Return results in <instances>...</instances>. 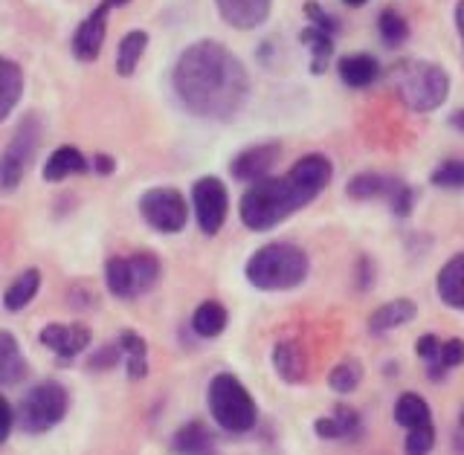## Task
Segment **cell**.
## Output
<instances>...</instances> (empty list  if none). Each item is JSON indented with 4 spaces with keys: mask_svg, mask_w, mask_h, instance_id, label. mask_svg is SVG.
Instances as JSON below:
<instances>
[{
    "mask_svg": "<svg viewBox=\"0 0 464 455\" xmlns=\"http://www.w3.org/2000/svg\"><path fill=\"white\" fill-rule=\"evenodd\" d=\"M171 87L180 105L198 120L229 122L246 105L250 76L229 47L203 38L180 53L171 70Z\"/></svg>",
    "mask_w": 464,
    "mask_h": 455,
    "instance_id": "obj_1",
    "label": "cell"
},
{
    "mask_svg": "<svg viewBox=\"0 0 464 455\" xmlns=\"http://www.w3.org/2000/svg\"><path fill=\"white\" fill-rule=\"evenodd\" d=\"M334 178V166L325 154H304L282 178L253 183L241 198V224L253 232H267L285 224L290 215L308 207L325 192Z\"/></svg>",
    "mask_w": 464,
    "mask_h": 455,
    "instance_id": "obj_2",
    "label": "cell"
},
{
    "mask_svg": "<svg viewBox=\"0 0 464 455\" xmlns=\"http://www.w3.org/2000/svg\"><path fill=\"white\" fill-rule=\"evenodd\" d=\"M246 282L258 290H294L311 273V258L296 244H265L246 261Z\"/></svg>",
    "mask_w": 464,
    "mask_h": 455,
    "instance_id": "obj_3",
    "label": "cell"
},
{
    "mask_svg": "<svg viewBox=\"0 0 464 455\" xmlns=\"http://www.w3.org/2000/svg\"><path fill=\"white\" fill-rule=\"evenodd\" d=\"M392 87L398 99L415 113L439 111L450 96V76L441 64L420 62V58H406L389 70Z\"/></svg>",
    "mask_w": 464,
    "mask_h": 455,
    "instance_id": "obj_4",
    "label": "cell"
},
{
    "mask_svg": "<svg viewBox=\"0 0 464 455\" xmlns=\"http://www.w3.org/2000/svg\"><path fill=\"white\" fill-rule=\"evenodd\" d=\"M207 401H209V412L221 430L241 435L256 427L258 421L256 401L236 374H215L209 380Z\"/></svg>",
    "mask_w": 464,
    "mask_h": 455,
    "instance_id": "obj_5",
    "label": "cell"
},
{
    "mask_svg": "<svg viewBox=\"0 0 464 455\" xmlns=\"http://www.w3.org/2000/svg\"><path fill=\"white\" fill-rule=\"evenodd\" d=\"M160 276H163V267L154 253H134L125 258L113 256L105 264V282L116 299H137L154 290Z\"/></svg>",
    "mask_w": 464,
    "mask_h": 455,
    "instance_id": "obj_6",
    "label": "cell"
},
{
    "mask_svg": "<svg viewBox=\"0 0 464 455\" xmlns=\"http://www.w3.org/2000/svg\"><path fill=\"white\" fill-rule=\"evenodd\" d=\"M70 406V394L62 383L47 380V383H38L35 389H29L24 394V401L18 406V423L24 432L41 435L53 430L55 423H62Z\"/></svg>",
    "mask_w": 464,
    "mask_h": 455,
    "instance_id": "obj_7",
    "label": "cell"
},
{
    "mask_svg": "<svg viewBox=\"0 0 464 455\" xmlns=\"http://www.w3.org/2000/svg\"><path fill=\"white\" fill-rule=\"evenodd\" d=\"M38 145H41V120L38 113H29L21 120L18 131H14L4 154H0V195L14 192L21 186L26 169L35 160Z\"/></svg>",
    "mask_w": 464,
    "mask_h": 455,
    "instance_id": "obj_8",
    "label": "cell"
},
{
    "mask_svg": "<svg viewBox=\"0 0 464 455\" xmlns=\"http://www.w3.org/2000/svg\"><path fill=\"white\" fill-rule=\"evenodd\" d=\"M140 215L151 229L163 235H174L188 221V203L178 189L160 186V189H149V192L140 198Z\"/></svg>",
    "mask_w": 464,
    "mask_h": 455,
    "instance_id": "obj_9",
    "label": "cell"
},
{
    "mask_svg": "<svg viewBox=\"0 0 464 455\" xmlns=\"http://www.w3.org/2000/svg\"><path fill=\"white\" fill-rule=\"evenodd\" d=\"M192 207H195V221L200 232L212 238V235H218L227 224V212H229L227 186L218 178H200L192 186Z\"/></svg>",
    "mask_w": 464,
    "mask_h": 455,
    "instance_id": "obj_10",
    "label": "cell"
},
{
    "mask_svg": "<svg viewBox=\"0 0 464 455\" xmlns=\"http://www.w3.org/2000/svg\"><path fill=\"white\" fill-rule=\"evenodd\" d=\"M111 4L102 0V4L87 15V18L79 24V29L72 33V55L79 62H96L102 47H105V35H108V15H111Z\"/></svg>",
    "mask_w": 464,
    "mask_h": 455,
    "instance_id": "obj_11",
    "label": "cell"
},
{
    "mask_svg": "<svg viewBox=\"0 0 464 455\" xmlns=\"http://www.w3.org/2000/svg\"><path fill=\"white\" fill-rule=\"evenodd\" d=\"M282 157V145L279 142H258V145H250V149H244L236 160L229 163V171L236 180H244V183H258L270 178V169L279 163Z\"/></svg>",
    "mask_w": 464,
    "mask_h": 455,
    "instance_id": "obj_12",
    "label": "cell"
},
{
    "mask_svg": "<svg viewBox=\"0 0 464 455\" xmlns=\"http://www.w3.org/2000/svg\"><path fill=\"white\" fill-rule=\"evenodd\" d=\"M41 345H47L62 360H72L91 345V328L79 325V322H72V325H47L41 328Z\"/></svg>",
    "mask_w": 464,
    "mask_h": 455,
    "instance_id": "obj_13",
    "label": "cell"
},
{
    "mask_svg": "<svg viewBox=\"0 0 464 455\" xmlns=\"http://www.w3.org/2000/svg\"><path fill=\"white\" fill-rule=\"evenodd\" d=\"M218 15L232 26V29H256L270 18L273 0H215Z\"/></svg>",
    "mask_w": 464,
    "mask_h": 455,
    "instance_id": "obj_14",
    "label": "cell"
},
{
    "mask_svg": "<svg viewBox=\"0 0 464 455\" xmlns=\"http://www.w3.org/2000/svg\"><path fill=\"white\" fill-rule=\"evenodd\" d=\"M337 73L348 87L366 91V87H372L377 79H381L383 70H381V62L369 53H348L337 62Z\"/></svg>",
    "mask_w": 464,
    "mask_h": 455,
    "instance_id": "obj_15",
    "label": "cell"
},
{
    "mask_svg": "<svg viewBox=\"0 0 464 455\" xmlns=\"http://www.w3.org/2000/svg\"><path fill=\"white\" fill-rule=\"evenodd\" d=\"M398 189H401L398 178H389V174H377V171H360L348 180L345 195L352 200H377V198L392 200Z\"/></svg>",
    "mask_w": 464,
    "mask_h": 455,
    "instance_id": "obj_16",
    "label": "cell"
},
{
    "mask_svg": "<svg viewBox=\"0 0 464 455\" xmlns=\"http://www.w3.org/2000/svg\"><path fill=\"white\" fill-rule=\"evenodd\" d=\"M435 290L447 307H456V311H464V253L453 256L444 267L439 270V278H435Z\"/></svg>",
    "mask_w": 464,
    "mask_h": 455,
    "instance_id": "obj_17",
    "label": "cell"
},
{
    "mask_svg": "<svg viewBox=\"0 0 464 455\" xmlns=\"http://www.w3.org/2000/svg\"><path fill=\"white\" fill-rule=\"evenodd\" d=\"M418 314V305L412 299H392L386 305H381L377 311L369 316V331L377 336V334H386V331H395L406 322H412Z\"/></svg>",
    "mask_w": 464,
    "mask_h": 455,
    "instance_id": "obj_18",
    "label": "cell"
},
{
    "mask_svg": "<svg viewBox=\"0 0 464 455\" xmlns=\"http://www.w3.org/2000/svg\"><path fill=\"white\" fill-rule=\"evenodd\" d=\"M87 171V160L79 149H72V145H62V149H55L47 163H44V180L47 183H62L72 174H84Z\"/></svg>",
    "mask_w": 464,
    "mask_h": 455,
    "instance_id": "obj_19",
    "label": "cell"
},
{
    "mask_svg": "<svg viewBox=\"0 0 464 455\" xmlns=\"http://www.w3.org/2000/svg\"><path fill=\"white\" fill-rule=\"evenodd\" d=\"M24 96V70L12 58L0 55V122L18 108Z\"/></svg>",
    "mask_w": 464,
    "mask_h": 455,
    "instance_id": "obj_20",
    "label": "cell"
},
{
    "mask_svg": "<svg viewBox=\"0 0 464 455\" xmlns=\"http://www.w3.org/2000/svg\"><path fill=\"white\" fill-rule=\"evenodd\" d=\"M273 365L287 383H302L304 374H308V357H304L299 343H290V340L273 348Z\"/></svg>",
    "mask_w": 464,
    "mask_h": 455,
    "instance_id": "obj_21",
    "label": "cell"
},
{
    "mask_svg": "<svg viewBox=\"0 0 464 455\" xmlns=\"http://www.w3.org/2000/svg\"><path fill=\"white\" fill-rule=\"evenodd\" d=\"M26 374V360L21 354V345L12 334L0 331V386L21 383Z\"/></svg>",
    "mask_w": 464,
    "mask_h": 455,
    "instance_id": "obj_22",
    "label": "cell"
},
{
    "mask_svg": "<svg viewBox=\"0 0 464 455\" xmlns=\"http://www.w3.org/2000/svg\"><path fill=\"white\" fill-rule=\"evenodd\" d=\"M227 322H229V314H227V307L221 302H200L195 307V314H192V328L198 336H203V340H215V336H221L224 328H227Z\"/></svg>",
    "mask_w": 464,
    "mask_h": 455,
    "instance_id": "obj_23",
    "label": "cell"
},
{
    "mask_svg": "<svg viewBox=\"0 0 464 455\" xmlns=\"http://www.w3.org/2000/svg\"><path fill=\"white\" fill-rule=\"evenodd\" d=\"M116 345H120L122 357H125V369H128L130 380H142L145 374H149V345H145V340L140 334L122 331Z\"/></svg>",
    "mask_w": 464,
    "mask_h": 455,
    "instance_id": "obj_24",
    "label": "cell"
},
{
    "mask_svg": "<svg viewBox=\"0 0 464 455\" xmlns=\"http://www.w3.org/2000/svg\"><path fill=\"white\" fill-rule=\"evenodd\" d=\"M38 290H41V273L35 267H29V270H24L6 287V293H4V307H6V311H12V314H18V311H24V307L38 296Z\"/></svg>",
    "mask_w": 464,
    "mask_h": 455,
    "instance_id": "obj_25",
    "label": "cell"
},
{
    "mask_svg": "<svg viewBox=\"0 0 464 455\" xmlns=\"http://www.w3.org/2000/svg\"><path fill=\"white\" fill-rule=\"evenodd\" d=\"M145 47H149V33H145V29H130L120 41V47H116V73H120L122 79L134 76Z\"/></svg>",
    "mask_w": 464,
    "mask_h": 455,
    "instance_id": "obj_26",
    "label": "cell"
},
{
    "mask_svg": "<svg viewBox=\"0 0 464 455\" xmlns=\"http://www.w3.org/2000/svg\"><path fill=\"white\" fill-rule=\"evenodd\" d=\"M299 41L311 50V73L314 76H323V73L328 70L331 55H334V35L325 33V29L308 26V29H302Z\"/></svg>",
    "mask_w": 464,
    "mask_h": 455,
    "instance_id": "obj_27",
    "label": "cell"
},
{
    "mask_svg": "<svg viewBox=\"0 0 464 455\" xmlns=\"http://www.w3.org/2000/svg\"><path fill=\"white\" fill-rule=\"evenodd\" d=\"M314 430H316L319 438H325V441H337V438H352L360 430V418H357L354 409L340 406L334 415L319 418L314 423Z\"/></svg>",
    "mask_w": 464,
    "mask_h": 455,
    "instance_id": "obj_28",
    "label": "cell"
},
{
    "mask_svg": "<svg viewBox=\"0 0 464 455\" xmlns=\"http://www.w3.org/2000/svg\"><path fill=\"white\" fill-rule=\"evenodd\" d=\"M395 421L403 430H415V427H424V423H432V412L420 394L406 392L395 403Z\"/></svg>",
    "mask_w": 464,
    "mask_h": 455,
    "instance_id": "obj_29",
    "label": "cell"
},
{
    "mask_svg": "<svg viewBox=\"0 0 464 455\" xmlns=\"http://www.w3.org/2000/svg\"><path fill=\"white\" fill-rule=\"evenodd\" d=\"M377 35H381L383 47L401 50L410 41V24H406V18L398 9H383L377 15Z\"/></svg>",
    "mask_w": 464,
    "mask_h": 455,
    "instance_id": "obj_30",
    "label": "cell"
},
{
    "mask_svg": "<svg viewBox=\"0 0 464 455\" xmlns=\"http://www.w3.org/2000/svg\"><path fill=\"white\" fill-rule=\"evenodd\" d=\"M212 447H215L212 432L203 427L200 421L186 423V427L174 435V450L183 452V455H209Z\"/></svg>",
    "mask_w": 464,
    "mask_h": 455,
    "instance_id": "obj_31",
    "label": "cell"
},
{
    "mask_svg": "<svg viewBox=\"0 0 464 455\" xmlns=\"http://www.w3.org/2000/svg\"><path fill=\"white\" fill-rule=\"evenodd\" d=\"M360 380H362V369H360V363L354 360H345L340 365H334L331 374H328V386L337 392V394H348V392H354L360 386Z\"/></svg>",
    "mask_w": 464,
    "mask_h": 455,
    "instance_id": "obj_32",
    "label": "cell"
},
{
    "mask_svg": "<svg viewBox=\"0 0 464 455\" xmlns=\"http://www.w3.org/2000/svg\"><path fill=\"white\" fill-rule=\"evenodd\" d=\"M430 183L439 189H464V160H444L430 174Z\"/></svg>",
    "mask_w": 464,
    "mask_h": 455,
    "instance_id": "obj_33",
    "label": "cell"
},
{
    "mask_svg": "<svg viewBox=\"0 0 464 455\" xmlns=\"http://www.w3.org/2000/svg\"><path fill=\"white\" fill-rule=\"evenodd\" d=\"M435 447V427L432 423H424V427L406 430V441H403V452L406 455H430Z\"/></svg>",
    "mask_w": 464,
    "mask_h": 455,
    "instance_id": "obj_34",
    "label": "cell"
},
{
    "mask_svg": "<svg viewBox=\"0 0 464 455\" xmlns=\"http://www.w3.org/2000/svg\"><path fill=\"white\" fill-rule=\"evenodd\" d=\"M415 351H418V357L430 365V377L441 380L444 372L439 369V354H441V340H439V336H435V334H424V336L418 340Z\"/></svg>",
    "mask_w": 464,
    "mask_h": 455,
    "instance_id": "obj_35",
    "label": "cell"
},
{
    "mask_svg": "<svg viewBox=\"0 0 464 455\" xmlns=\"http://www.w3.org/2000/svg\"><path fill=\"white\" fill-rule=\"evenodd\" d=\"M304 15H308L311 26H316V29H325V33L337 35V29H340V21L334 18V15H328V12H325L323 6L316 4V0H308V4H304Z\"/></svg>",
    "mask_w": 464,
    "mask_h": 455,
    "instance_id": "obj_36",
    "label": "cell"
},
{
    "mask_svg": "<svg viewBox=\"0 0 464 455\" xmlns=\"http://www.w3.org/2000/svg\"><path fill=\"white\" fill-rule=\"evenodd\" d=\"M464 363V340H447L441 343V354H439V369L450 372L456 365Z\"/></svg>",
    "mask_w": 464,
    "mask_h": 455,
    "instance_id": "obj_37",
    "label": "cell"
},
{
    "mask_svg": "<svg viewBox=\"0 0 464 455\" xmlns=\"http://www.w3.org/2000/svg\"><path fill=\"white\" fill-rule=\"evenodd\" d=\"M415 198H418L415 189L401 183V189H398V192L392 195V200H389V203H392V212H395L398 218H406V215L412 212V207H415Z\"/></svg>",
    "mask_w": 464,
    "mask_h": 455,
    "instance_id": "obj_38",
    "label": "cell"
},
{
    "mask_svg": "<svg viewBox=\"0 0 464 455\" xmlns=\"http://www.w3.org/2000/svg\"><path fill=\"white\" fill-rule=\"evenodd\" d=\"M120 357H122V351H120V345H105L99 351V354L91 360V369H111V365H116L120 363Z\"/></svg>",
    "mask_w": 464,
    "mask_h": 455,
    "instance_id": "obj_39",
    "label": "cell"
},
{
    "mask_svg": "<svg viewBox=\"0 0 464 455\" xmlns=\"http://www.w3.org/2000/svg\"><path fill=\"white\" fill-rule=\"evenodd\" d=\"M12 423H14V415H12V406H9V401L0 394V444L6 441L9 438V432H12Z\"/></svg>",
    "mask_w": 464,
    "mask_h": 455,
    "instance_id": "obj_40",
    "label": "cell"
},
{
    "mask_svg": "<svg viewBox=\"0 0 464 455\" xmlns=\"http://www.w3.org/2000/svg\"><path fill=\"white\" fill-rule=\"evenodd\" d=\"M93 169H96V174H102V178H108V174H113L116 163H113V157H108V154H96Z\"/></svg>",
    "mask_w": 464,
    "mask_h": 455,
    "instance_id": "obj_41",
    "label": "cell"
},
{
    "mask_svg": "<svg viewBox=\"0 0 464 455\" xmlns=\"http://www.w3.org/2000/svg\"><path fill=\"white\" fill-rule=\"evenodd\" d=\"M456 29H459V35H461V44H464V0H459L456 4Z\"/></svg>",
    "mask_w": 464,
    "mask_h": 455,
    "instance_id": "obj_42",
    "label": "cell"
},
{
    "mask_svg": "<svg viewBox=\"0 0 464 455\" xmlns=\"http://www.w3.org/2000/svg\"><path fill=\"white\" fill-rule=\"evenodd\" d=\"M450 125H453L456 131H461V134H464V108H461V111H456L453 116H450Z\"/></svg>",
    "mask_w": 464,
    "mask_h": 455,
    "instance_id": "obj_43",
    "label": "cell"
},
{
    "mask_svg": "<svg viewBox=\"0 0 464 455\" xmlns=\"http://www.w3.org/2000/svg\"><path fill=\"white\" fill-rule=\"evenodd\" d=\"M456 447H459V452H464V412H461V418H459V430H456Z\"/></svg>",
    "mask_w": 464,
    "mask_h": 455,
    "instance_id": "obj_44",
    "label": "cell"
},
{
    "mask_svg": "<svg viewBox=\"0 0 464 455\" xmlns=\"http://www.w3.org/2000/svg\"><path fill=\"white\" fill-rule=\"evenodd\" d=\"M345 6H362V4H369V0H343Z\"/></svg>",
    "mask_w": 464,
    "mask_h": 455,
    "instance_id": "obj_45",
    "label": "cell"
},
{
    "mask_svg": "<svg viewBox=\"0 0 464 455\" xmlns=\"http://www.w3.org/2000/svg\"><path fill=\"white\" fill-rule=\"evenodd\" d=\"M108 4H111L113 9H120V6H125V4H130V0H108Z\"/></svg>",
    "mask_w": 464,
    "mask_h": 455,
    "instance_id": "obj_46",
    "label": "cell"
}]
</instances>
